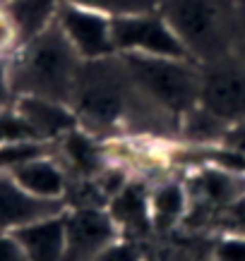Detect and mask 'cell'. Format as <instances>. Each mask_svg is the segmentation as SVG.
Returning <instances> with one entry per match:
<instances>
[{"label": "cell", "mask_w": 245, "mask_h": 261, "mask_svg": "<svg viewBox=\"0 0 245 261\" xmlns=\"http://www.w3.org/2000/svg\"><path fill=\"white\" fill-rule=\"evenodd\" d=\"M70 108L79 127L103 135L118 127L147 135H173L181 129V120L161 111L157 103L137 89L120 53L96 60H82Z\"/></svg>", "instance_id": "6da1fadb"}, {"label": "cell", "mask_w": 245, "mask_h": 261, "mask_svg": "<svg viewBox=\"0 0 245 261\" xmlns=\"http://www.w3.org/2000/svg\"><path fill=\"white\" fill-rule=\"evenodd\" d=\"M79 67L82 58L56 19L8 58V82L15 98L39 96L70 106Z\"/></svg>", "instance_id": "7a4b0ae2"}, {"label": "cell", "mask_w": 245, "mask_h": 261, "mask_svg": "<svg viewBox=\"0 0 245 261\" xmlns=\"http://www.w3.org/2000/svg\"><path fill=\"white\" fill-rule=\"evenodd\" d=\"M236 0H159V12L199 65L233 53Z\"/></svg>", "instance_id": "3957f363"}, {"label": "cell", "mask_w": 245, "mask_h": 261, "mask_svg": "<svg viewBox=\"0 0 245 261\" xmlns=\"http://www.w3.org/2000/svg\"><path fill=\"white\" fill-rule=\"evenodd\" d=\"M123 63L137 89L161 111L183 120L199 106L202 70L199 63L185 58L147 56V53H120Z\"/></svg>", "instance_id": "277c9868"}, {"label": "cell", "mask_w": 245, "mask_h": 261, "mask_svg": "<svg viewBox=\"0 0 245 261\" xmlns=\"http://www.w3.org/2000/svg\"><path fill=\"white\" fill-rule=\"evenodd\" d=\"M199 106L226 125L245 122V58L229 53L199 65Z\"/></svg>", "instance_id": "5b68a950"}, {"label": "cell", "mask_w": 245, "mask_h": 261, "mask_svg": "<svg viewBox=\"0 0 245 261\" xmlns=\"http://www.w3.org/2000/svg\"><path fill=\"white\" fill-rule=\"evenodd\" d=\"M111 27H113V41H116L118 53H147V56H166V58L192 60L188 48L183 46V41L171 29V24L161 17V12L113 17Z\"/></svg>", "instance_id": "8992f818"}, {"label": "cell", "mask_w": 245, "mask_h": 261, "mask_svg": "<svg viewBox=\"0 0 245 261\" xmlns=\"http://www.w3.org/2000/svg\"><path fill=\"white\" fill-rule=\"evenodd\" d=\"M120 230L103 208L65 211V261H94L118 242Z\"/></svg>", "instance_id": "52a82bcc"}, {"label": "cell", "mask_w": 245, "mask_h": 261, "mask_svg": "<svg viewBox=\"0 0 245 261\" xmlns=\"http://www.w3.org/2000/svg\"><path fill=\"white\" fill-rule=\"evenodd\" d=\"M56 19L82 60H96V58H108L118 53L113 41L111 17L60 0Z\"/></svg>", "instance_id": "ba28073f"}, {"label": "cell", "mask_w": 245, "mask_h": 261, "mask_svg": "<svg viewBox=\"0 0 245 261\" xmlns=\"http://www.w3.org/2000/svg\"><path fill=\"white\" fill-rule=\"evenodd\" d=\"M65 211V199L34 197L17 185L10 170H0V232H12L29 223L53 218Z\"/></svg>", "instance_id": "9c48e42d"}, {"label": "cell", "mask_w": 245, "mask_h": 261, "mask_svg": "<svg viewBox=\"0 0 245 261\" xmlns=\"http://www.w3.org/2000/svg\"><path fill=\"white\" fill-rule=\"evenodd\" d=\"M243 197V173H233L226 168H212V170L192 175L190 180V204H195V214L212 216L226 206L236 204Z\"/></svg>", "instance_id": "30bf717a"}, {"label": "cell", "mask_w": 245, "mask_h": 261, "mask_svg": "<svg viewBox=\"0 0 245 261\" xmlns=\"http://www.w3.org/2000/svg\"><path fill=\"white\" fill-rule=\"evenodd\" d=\"M108 214L127 242L140 245L142 240H147L154 232L149 194H147L142 182L123 185L108 201Z\"/></svg>", "instance_id": "8fae6325"}, {"label": "cell", "mask_w": 245, "mask_h": 261, "mask_svg": "<svg viewBox=\"0 0 245 261\" xmlns=\"http://www.w3.org/2000/svg\"><path fill=\"white\" fill-rule=\"evenodd\" d=\"M15 111L22 115L41 142H56L63 135L79 127V120L68 103L48 101L39 96H17Z\"/></svg>", "instance_id": "7c38bea8"}, {"label": "cell", "mask_w": 245, "mask_h": 261, "mask_svg": "<svg viewBox=\"0 0 245 261\" xmlns=\"http://www.w3.org/2000/svg\"><path fill=\"white\" fill-rule=\"evenodd\" d=\"M10 175L15 177L22 190L43 199H65L68 182H70L68 170L63 168V163H58L53 153L24 161V163L12 168Z\"/></svg>", "instance_id": "4fadbf2b"}, {"label": "cell", "mask_w": 245, "mask_h": 261, "mask_svg": "<svg viewBox=\"0 0 245 261\" xmlns=\"http://www.w3.org/2000/svg\"><path fill=\"white\" fill-rule=\"evenodd\" d=\"M29 261H65V214L12 230Z\"/></svg>", "instance_id": "5bb4252c"}, {"label": "cell", "mask_w": 245, "mask_h": 261, "mask_svg": "<svg viewBox=\"0 0 245 261\" xmlns=\"http://www.w3.org/2000/svg\"><path fill=\"white\" fill-rule=\"evenodd\" d=\"M3 8L8 10L19 34V46L34 36H39L48 24L56 22L60 0H3Z\"/></svg>", "instance_id": "9a60e30c"}, {"label": "cell", "mask_w": 245, "mask_h": 261, "mask_svg": "<svg viewBox=\"0 0 245 261\" xmlns=\"http://www.w3.org/2000/svg\"><path fill=\"white\" fill-rule=\"evenodd\" d=\"M60 156L77 177H96L101 173V149L94 142L92 132L82 127L60 137Z\"/></svg>", "instance_id": "2e32d148"}, {"label": "cell", "mask_w": 245, "mask_h": 261, "mask_svg": "<svg viewBox=\"0 0 245 261\" xmlns=\"http://www.w3.org/2000/svg\"><path fill=\"white\" fill-rule=\"evenodd\" d=\"M151 204V223L157 232H166L171 230L178 221L185 218L188 214V192L181 185L168 182L164 187H159L149 197Z\"/></svg>", "instance_id": "e0dca14e"}, {"label": "cell", "mask_w": 245, "mask_h": 261, "mask_svg": "<svg viewBox=\"0 0 245 261\" xmlns=\"http://www.w3.org/2000/svg\"><path fill=\"white\" fill-rule=\"evenodd\" d=\"M229 127L224 120H219L216 115L197 106L181 120L183 135L192 139V142H224V137L229 132Z\"/></svg>", "instance_id": "ac0fdd59"}, {"label": "cell", "mask_w": 245, "mask_h": 261, "mask_svg": "<svg viewBox=\"0 0 245 261\" xmlns=\"http://www.w3.org/2000/svg\"><path fill=\"white\" fill-rule=\"evenodd\" d=\"M77 8H87L101 12L106 17H130V15H147L159 12V0H63Z\"/></svg>", "instance_id": "d6986e66"}, {"label": "cell", "mask_w": 245, "mask_h": 261, "mask_svg": "<svg viewBox=\"0 0 245 261\" xmlns=\"http://www.w3.org/2000/svg\"><path fill=\"white\" fill-rule=\"evenodd\" d=\"M17 48H19L17 27L12 22V17L8 15V10L0 5V60H8Z\"/></svg>", "instance_id": "ffe728a7"}, {"label": "cell", "mask_w": 245, "mask_h": 261, "mask_svg": "<svg viewBox=\"0 0 245 261\" xmlns=\"http://www.w3.org/2000/svg\"><path fill=\"white\" fill-rule=\"evenodd\" d=\"M212 259L214 261H245V235L219 240L212 252Z\"/></svg>", "instance_id": "44dd1931"}, {"label": "cell", "mask_w": 245, "mask_h": 261, "mask_svg": "<svg viewBox=\"0 0 245 261\" xmlns=\"http://www.w3.org/2000/svg\"><path fill=\"white\" fill-rule=\"evenodd\" d=\"M94 261H144V259H142V252H140V245L123 240V242H116L108 252H103Z\"/></svg>", "instance_id": "7402d4cb"}, {"label": "cell", "mask_w": 245, "mask_h": 261, "mask_svg": "<svg viewBox=\"0 0 245 261\" xmlns=\"http://www.w3.org/2000/svg\"><path fill=\"white\" fill-rule=\"evenodd\" d=\"M233 53L245 58V0L233 5Z\"/></svg>", "instance_id": "603a6c76"}, {"label": "cell", "mask_w": 245, "mask_h": 261, "mask_svg": "<svg viewBox=\"0 0 245 261\" xmlns=\"http://www.w3.org/2000/svg\"><path fill=\"white\" fill-rule=\"evenodd\" d=\"M0 261H29L24 247L12 232H0Z\"/></svg>", "instance_id": "cb8c5ba5"}, {"label": "cell", "mask_w": 245, "mask_h": 261, "mask_svg": "<svg viewBox=\"0 0 245 261\" xmlns=\"http://www.w3.org/2000/svg\"><path fill=\"white\" fill-rule=\"evenodd\" d=\"M224 146L231 151H236L245 159V122H238V125H231L226 137H224Z\"/></svg>", "instance_id": "d4e9b609"}, {"label": "cell", "mask_w": 245, "mask_h": 261, "mask_svg": "<svg viewBox=\"0 0 245 261\" xmlns=\"http://www.w3.org/2000/svg\"><path fill=\"white\" fill-rule=\"evenodd\" d=\"M149 261H192L185 256V252H178V249H159L154 256H149Z\"/></svg>", "instance_id": "484cf974"}, {"label": "cell", "mask_w": 245, "mask_h": 261, "mask_svg": "<svg viewBox=\"0 0 245 261\" xmlns=\"http://www.w3.org/2000/svg\"><path fill=\"white\" fill-rule=\"evenodd\" d=\"M0 3H3V0H0Z\"/></svg>", "instance_id": "4316f807"}]
</instances>
